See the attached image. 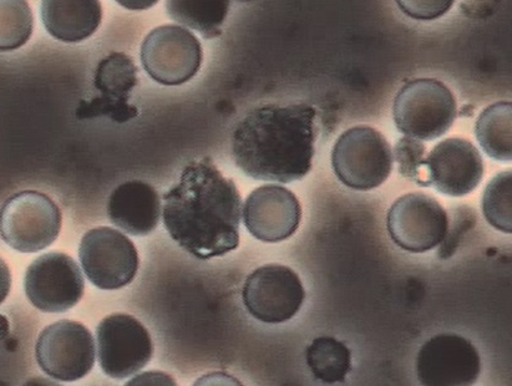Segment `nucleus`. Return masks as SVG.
<instances>
[{
	"instance_id": "obj_21",
	"label": "nucleus",
	"mask_w": 512,
	"mask_h": 386,
	"mask_svg": "<svg viewBox=\"0 0 512 386\" xmlns=\"http://www.w3.org/2000/svg\"><path fill=\"white\" fill-rule=\"evenodd\" d=\"M307 364L321 382L343 383L352 370L351 350L336 338H317L307 349Z\"/></svg>"
},
{
	"instance_id": "obj_28",
	"label": "nucleus",
	"mask_w": 512,
	"mask_h": 386,
	"mask_svg": "<svg viewBox=\"0 0 512 386\" xmlns=\"http://www.w3.org/2000/svg\"><path fill=\"white\" fill-rule=\"evenodd\" d=\"M9 332V323L7 318L0 316V339H3Z\"/></svg>"
},
{
	"instance_id": "obj_6",
	"label": "nucleus",
	"mask_w": 512,
	"mask_h": 386,
	"mask_svg": "<svg viewBox=\"0 0 512 386\" xmlns=\"http://www.w3.org/2000/svg\"><path fill=\"white\" fill-rule=\"evenodd\" d=\"M79 259L86 277L103 291L129 286L140 264L133 241L111 227H96L86 232L81 238Z\"/></svg>"
},
{
	"instance_id": "obj_10",
	"label": "nucleus",
	"mask_w": 512,
	"mask_h": 386,
	"mask_svg": "<svg viewBox=\"0 0 512 386\" xmlns=\"http://www.w3.org/2000/svg\"><path fill=\"white\" fill-rule=\"evenodd\" d=\"M387 226L395 245L404 251L424 253L443 243L449 233V216L433 196L414 192L393 203Z\"/></svg>"
},
{
	"instance_id": "obj_29",
	"label": "nucleus",
	"mask_w": 512,
	"mask_h": 386,
	"mask_svg": "<svg viewBox=\"0 0 512 386\" xmlns=\"http://www.w3.org/2000/svg\"><path fill=\"white\" fill-rule=\"evenodd\" d=\"M238 2H241V3H248V2H253V0H238Z\"/></svg>"
},
{
	"instance_id": "obj_5",
	"label": "nucleus",
	"mask_w": 512,
	"mask_h": 386,
	"mask_svg": "<svg viewBox=\"0 0 512 386\" xmlns=\"http://www.w3.org/2000/svg\"><path fill=\"white\" fill-rule=\"evenodd\" d=\"M332 166L349 189L374 190L392 174V149L378 130L359 125L339 136L332 151Z\"/></svg>"
},
{
	"instance_id": "obj_27",
	"label": "nucleus",
	"mask_w": 512,
	"mask_h": 386,
	"mask_svg": "<svg viewBox=\"0 0 512 386\" xmlns=\"http://www.w3.org/2000/svg\"><path fill=\"white\" fill-rule=\"evenodd\" d=\"M115 2L125 9L141 12V10H147L155 7L160 0H115Z\"/></svg>"
},
{
	"instance_id": "obj_1",
	"label": "nucleus",
	"mask_w": 512,
	"mask_h": 386,
	"mask_svg": "<svg viewBox=\"0 0 512 386\" xmlns=\"http://www.w3.org/2000/svg\"><path fill=\"white\" fill-rule=\"evenodd\" d=\"M162 198L165 228L191 256L206 261L240 246V192L210 157L185 166L179 182Z\"/></svg>"
},
{
	"instance_id": "obj_4",
	"label": "nucleus",
	"mask_w": 512,
	"mask_h": 386,
	"mask_svg": "<svg viewBox=\"0 0 512 386\" xmlns=\"http://www.w3.org/2000/svg\"><path fill=\"white\" fill-rule=\"evenodd\" d=\"M62 226V211L43 192L15 193L0 208V237L20 253H37L52 246Z\"/></svg>"
},
{
	"instance_id": "obj_8",
	"label": "nucleus",
	"mask_w": 512,
	"mask_h": 386,
	"mask_svg": "<svg viewBox=\"0 0 512 386\" xmlns=\"http://www.w3.org/2000/svg\"><path fill=\"white\" fill-rule=\"evenodd\" d=\"M101 370L113 379H126L144 369L154 355V343L143 323L130 314L115 313L96 328Z\"/></svg>"
},
{
	"instance_id": "obj_16",
	"label": "nucleus",
	"mask_w": 512,
	"mask_h": 386,
	"mask_svg": "<svg viewBox=\"0 0 512 386\" xmlns=\"http://www.w3.org/2000/svg\"><path fill=\"white\" fill-rule=\"evenodd\" d=\"M94 84L101 91L100 99H96L89 108H79L80 118L105 114L111 119L126 123L138 115V110L128 104L130 91L138 84V68L128 55L114 53L101 60L96 69Z\"/></svg>"
},
{
	"instance_id": "obj_25",
	"label": "nucleus",
	"mask_w": 512,
	"mask_h": 386,
	"mask_svg": "<svg viewBox=\"0 0 512 386\" xmlns=\"http://www.w3.org/2000/svg\"><path fill=\"white\" fill-rule=\"evenodd\" d=\"M407 17L415 20H435L453 7L455 0H395Z\"/></svg>"
},
{
	"instance_id": "obj_20",
	"label": "nucleus",
	"mask_w": 512,
	"mask_h": 386,
	"mask_svg": "<svg viewBox=\"0 0 512 386\" xmlns=\"http://www.w3.org/2000/svg\"><path fill=\"white\" fill-rule=\"evenodd\" d=\"M510 101L490 105L476 121V137L483 150L495 161H511V114Z\"/></svg>"
},
{
	"instance_id": "obj_9",
	"label": "nucleus",
	"mask_w": 512,
	"mask_h": 386,
	"mask_svg": "<svg viewBox=\"0 0 512 386\" xmlns=\"http://www.w3.org/2000/svg\"><path fill=\"white\" fill-rule=\"evenodd\" d=\"M35 358L40 369L50 378L59 382H76L94 368L93 334L79 322L50 324L39 334Z\"/></svg>"
},
{
	"instance_id": "obj_17",
	"label": "nucleus",
	"mask_w": 512,
	"mask_h": 386,
	"mask_svg": "<svg viewBox=\"0 0 512 386\" xmlns=\"http://www.w3.org/2000/svg\"><path fill=\"white\" fill-rule=\"evenodd\" d=\"M159 193L143 181H128L116 187L108 202V216L120 230L131 236H147L161 220Z\"/></svg>"
},
{
	"instance_id": "obj_14",
	"label": "nucleus",
	"mask_w": 512,
	"mask_h": 386,
	"mask_svg": "<svg viewBox=\"0 0 512 386\" xmlns=\"http://www.w3.org/2000/svg\"><path fill=\"white\" fill-rule=\"evenodd\" d=\"M301 220L302 207L297 196L280 185L258 187L243 207L247 231L262 242L288 240L298 230Z\"/></svg>"
},
{
	"instance_id": "obj_13",
	"label": "nucleus",
	"mask_w": 512,
	"mask_h": 386,
	"mask_svg": "<svg viewBox=\"0 0 512 386\" xmlns=\"http://www.w3.org/2000/svg\"><path fill=\"white\" fill-rule=\"evenodd\" d=\"M481 359L469 339L455 333L430 338L420 348L417 375L427 386H466L478 382Z\"/></svg>"
},
{
	"instance_id": "obj_11",
	"label": "nucleus",
	"mask_w": 512,
	"mask_h": 386,
	"mask_svg": "<svg viewBox=\"0 0 512 386\" xmlns=\"http://www.w3.org/2000/svg\"><path fill=\"white\" fill-rule=\"evenodd\" d=\"M306 298L301 278L282 264H266L247 277L242 289L243 304L257 321L280 324L290 321Z\"/></svg>"
},
{
	"instance_id": "obj_23",
	"label": "nucleus",
	"mask_w": 512,
	"mask_h": 386,
	"mask_svg": "<svg viewBox=\"0 0 512 386\" xmlns=\"http://www.w3.org/2000/svg\"><path fill=\"white\" fill-rule=\"evenodd\" d=\"M511 171L496 175L486 186L483 196V212L486 221L501 232L511 233Z\"/></svg>"
},
{
	"instance_id": "obj_18",
	"label": "nucleus",
	"mask_w": 512,
	"mask_h": 386,
	"mask_svg": "<svg viewBox=\"0 0 512 386\" xmlns=\"http://www.w3.org/2000/svg\"><path fill=\"white\" fill-rule=\"evenodd\" d=\"M40 17L59 42L81 43L99 29L103 5L100 0H42Z\"/></svg>"
},
{
	"instance_id": "obj_3",
	"label": "nucleus",
	"mask_w": 512,
	"mask_h": 386,
	"mask_svg": "<svg viewBox=\"0 0 512 386\" xmlns=\"http://www.w3.org/2000/svg\"><path fill=\"white\" fill-rule=\"evenodd\" d=\"M458 116L455 96L435 79H415L405 84L395 98L394 123L413 139L434 141L446 134Z\"/></svg>"
},
{
	"instance_id": "obj_7",
	"label": "nucleus",
	"mask_w": 512,
	"mask_h": 386,
	"mask_svg": "<svg viewBox=\"0 0 512 386\" xmlns=\"http://www.w3.org/2000/svg\"><path fill=\"white\" fill-rule=\"evenodd\" d=\"M141 64L156 83L177 86L199 73L204 50L194 33L177 25L152 30L141 44Z\"/></svg>"
},
{
	"instance_id": "obj_22",
	"label": "nucleus",
	"mask_w": 512,
	"mask_h": 386,
	"mask_svg": "<svg viewBox=\"0 0 512 386\" xmlns=\"http://www.w3.org/2000/svg\"><path fill=\"white\" fill-rule=\"evenodd\" d=\"M33 30L34 15L27 0H0V52L22 48Z\"/></svg>"
},
{
	"instance_id": "obj_15",
	"label": "nucleus",
	"mask_w": 512,
	"mask_h": 386,
	"mask_svg": "<svg viewBox=\"0 0 512 386\" xmlns=\"http://www.w3.org/2000/svg\"><path fill=\"white\" fill-rule=\"evenodd\" d=\"M425 166L430 186L451 197L469 195L484 177L483 156L470 141L459 137L439 142Z\"/></svg>"
},
{
	"instance_id": "obj_2",
	"label": "nucleus",
	"mask_w": 512,
	"mask_h": 386,
	"mask_svg": "<svg viewBox=\"0 0 512 386\" xmlns=\"http://www.w3.org/2000/svg\"><path fill=\"white\" fill-rule=\"evenodd\" d=\"M317 111L308 104L258 106L236 126L232 156L243 174L280 184L312 170Z\"/></svg>"
},
{
	"instance_id": "obj_24",
	"label": "nucleus",
	"mask_w": 512,
	"mask_h": 386,
	"mask_svg": "<svg viewBox=\"0 0 512 386\" xmlns=\"http://www.w3.org/2000/svg\"><path fill=\"white\" fill-rule=\"evenodd\" d=\"M395 160L398 162L400 175L418 186L429 187L427 174V146L413 137H403L395 145Z\"/></svg>"
},
{
	"instance_id": "obj_19",
	"label": "nucleus",
	"mask_w": 512,
	"mask_h": 386,
	"mask_svg": "<svg viewBox=\"0 0 512 386\" xmlns=\"http://www.w3.org/2000/svg\"><path fill=\"white\" fill-rule=\"evenodd\" d=\"M230 5V0H166V12L205 39H214L222 33Z\"/></svg>"
},
{
	"instance_id": "obj_12",
	"label": "nucleus",
	"mask_w": 512,
	"mask_h": 386,
	"mask_svg": "<svg viewBox=\"0 0 512 386\" xmlns=\"http://www.w3.org/2000/svg\"><path fill=\"white\" fill-rule=\"evenodd\" d=\"M24 289L39 311L64 313L83 299L85 279L78 263L67 253L50 252L30 264Z\"/></svg>"
},
{
	"instance_id": "obj_26",
	"label": "nucleus",
	"mask_w": 512,
	"mask_h": 386,
	"mask_svg": "<svg viewBox=\"0 0 512 386\" xmlns=\"http://www.w3.org/2000/svg\"><path fill=\"white\" fill-rule=\"evenodd\" d=\"M10 288H12V274L8 264L0 257V304L9 296Z\"/></svg>"
}]
</instances>
